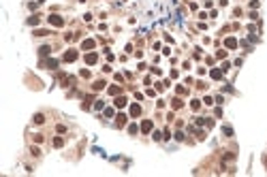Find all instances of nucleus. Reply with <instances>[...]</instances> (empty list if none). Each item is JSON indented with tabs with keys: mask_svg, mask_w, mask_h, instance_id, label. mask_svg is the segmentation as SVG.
Returning <instances> with one entry per match:
<instances>
[{
	"mask_svg": "<svg viewBox=\"0 0 267 177\" xmlns=\"http://www.w3.org/2000/svg\"><path fill=\"white\" fill-rule=\"evenodd\" d=\"M137 130H139V128H137V124H130V126H128V132H130V135H135Z\"/></svg>",
	"mask_w": 267,
	"mask_h": 177,
	"instance_id": "17",
	"label": "nucleus"
},
{
	"mask_svg": "<svg viewBox=\"0 0 267 177\" xmlns=\"http://www.w3.org/2000/svg\"><path fill=\"white\" fill-rule=\"evenodd\" d=\"M39 53H41V56H47V53H49V47H41Z\"/></svg>",
	"mask_w": 267,
	"mask_h": 177,
	"instance_id": "22",
	"label": "nucleus"
},
{
	"mask_svg": "<svg viewBox=\"0 0 267 177\" xmlns=\"http://www.w3.org/2000/svg\"><path fill=\"white\" fill-rule=\"evenodd\" d=\"M43 122H45V117H43L41 113H36L34 115V124H43Z\"/></svg>",
	"mask_w": 267,
	"mask_h": 177,
	"instance_id": "13",
	"label": "nucleus"
},
{
	"mask_svg": "<svg viewBox=\"0 0 267 177\" xmlns=\"http://www.w3.org/2000/svg\"><path fill=\"white\" fill-rule=\"evenodd\" d=\"M190 107H192V111H197L199 107H201V100H192V103H190Z\"/></svg>",
	"mask_w": 267,
	"mask_h": 177,
	"instance_id": "16",
	"label": "nucleus"
},
{
	"mask_svg": "<svg viewBox=\"0 0 267 177\" xmlns=\"http://www.w3.org/2000/svg\"><path fill=\"white\" fill-rule=\"evenodd\" d=\"M265 164H267V158H265Z\"/></svg>",
	"mask_w": 267,
	"mask_h": 177,
	"instance_id": "26",
	"label": "nucleus"
},
{
	"mask_svg": "<svg viewBox=\"0 0 267 177\" xmlns=\"http://www.w3.org/2000/svg\"><path fill=\"white\" fill-rule=\"evenodd\" d=\"M96 60H99V56H96L94 51H90V53H86V62H88V64H96Z\"/></svg>",
	"mask_w": 267,
	"mask_h": 177,
	"instance_id": "6",
	"label": "nucleus"
},
{
	"mask_svg": "<svg viewBox=\"0 0 267 177\" xmlns=\"http://www.w3.org/2000/svg\"><path fill=\"white\" fill-rule=\"evenodd\" d=\"M152 128H154V124H152L150 120L141 122V132H152Z\"/></svg>",
	"mask_w": 267,
	"mask_h": 177,
	"instance_id": "4",
	"label": "nucleus"
},
{
	"mask_svg": "<svg viewBox=\"0 0 267 177\" xmlns=\"http://www.w3.org/2000/svg\"><path fill=\"white\" fill-rule=\"evenodd\" d=\"M203 103H205V105H214V98H212V96H205Z\"/></svg>",
	"mask_w": 267,
	"mask_h": 177,
	"instance_id": "23",
	"label": "nucleus"
},
{
	"mask_svg": "<svg viewBox=\"0 0 267 177\" xmlns=\"http://www.w3.org/2000/svg\"><path fill=\"white\" fill-rule=\"evenodd\" d=\"M103 88H105V81H96L94 83V90H103Z\"/></svg>",
	"mask_w": 267,
	"mask_h": 177,
	"instance_id": "19",
	"label": "nucleus"
},
{
	"mask_svg": "<svg viewBox=\"0 0 267 177\" xmlns=\"http://www.w3.org/2000/svg\"><path fill=\"white\" fill-rule=\"evenodd\" d=\"M49 24L56 26V28H62V26H64V19L60 17V15H49Z\"/></svg>",
	"mask_w": 267,
	"mask_h": 177,
	"instance_id": "1",
	"label": "nucleus"
},
{
	"mask_svg": "<svg viewBox=\"0 0 267 177\" xmlns=\"http://www.w3.org/2000/svg\"><path fill=\"white\" fill-rule=\"evenodd\" d=\"M126 103H128V100L124 98V96H118V98H116V107H118V109H122V107H126Z\"/></svg>",
	"mask_w": 267,
	"mask_h": 177,
	"instance_id": "7",
	"label": "nucleus"
},
{
	"mask_svg": "<svg viewBox=\"0 0 267 177\" xmlns=\"http://www.w3.org/2000/svg\"><path fill=\"white\" fill-rule=\"evenodd\" d=\"M75 60H77V51L68 49L66 53H64V62H75Z\"/></svg>",
	"mask_w": 267,
	"mask_h": 177,
	"instance_id": "3",
	"label": "nucleus"
},
{
	"mask_svg": "<svg viewBox=\"0 0 267 177\" xmlns=\"http://www.w3.org/2000/svg\"><path fill=\"white\" fill-rule=\"evenodd\" d=\"M225 45L229 47V49H235V47L239 45V43H237V39H233V36H229V39L225 41Z\"/></svg>",
	"mask_w": 267,
	"mask_h": 177,
	"instance_id": "5",
	"label": "nucleus"
},
{
	"mask_svg": "<svg viewBox=\"0 0 267 177\" xmlns=\"http://www.w3.org/2000/svg\"><path fill=\"white\" fill-rule=\"evenodd\" d=\"M141 113V107L139 105H133V107H130V115H133V117H137Z\"/></svg>",
	"mask_w": 267,
	"mask_h": 177,
	"instance_id": "9",
	"label": "nucleus"
},
{
	"mask_svg": "<svg viewBox=\"0 0 267 177\" xmlns=\"http://www.w3.org/2000/svg\"><path fill=\"white\" fill-rule=\"evenodd\" d=\"M34 34H36V36H47V34H49V32H47V30H36Z\"/></svg>",
	"mask_w": 267,
	"mask_h": 177,
	"instance_id": "21",
	"label": "nucleus"
},
{
	"mask_svg": "<svg viewBox=\"0 0 267 177\" xmlns=\"http://www.w3.org/2000/svg\"><path fill=\"white\" fill-rule=\"evenodd\" d=\"M222 132H225V135H233V128L231 126H225V128H222Z\"/></svg>",
	"mask_w": 267,
	"mask_h": 177,
	"instance_id": "20",
	"label": "nucleus"
},
{
	"mask_svg": "<svg viewBox=\"0 0 267 177\" xmlns=\"http://www.w3.org/2000/svg\"><path fill=\"white\" fill-rule=\"evenodd\" d=\"M105 115H107V117H111V115H113V109H109V107H107V109H105Z\"/></svg>",
	"mask_w": 267,
	"mask_h": 177,
	"instance_id": "25",
	"label": "nucleus"
},
{
	"mask_svg": "<svg viewBox=\"0 0 267 177\" xmlns=\"http://www.w3.org/2000/svg\"><path fill=\"white\" fill-rule=\"evenodd\" d=\"M222 73H225L222 68H212V71H209V77L216 79V81H220V79H222Z\"/></svg>",
	"mask_w": 267,
	"mask_h": 177,
	"instance_id": "2",
	"label": "nucleus"
},
{
	"mask_svg": "<svg viewBox=\"0 0 267 177\" xmlns=\"http://www.w3.org/2000/svg\"><path fill=\"white\" fill-rule=\"evenodd\" d=\"M45 66H49V68H56V66H58V60H47V62H45Z\"/></svg>",
	"mask_w": 267,
	"mask_h": 177,
	"instance_id": "14",
	"label": "nucleus"
},
{
	"mask_svg": "<svg viewBox=\"0 0 267 177\" xmlns=\"http://www.w3.org/2000/svg\"><path fill=\"white\" fill-rule=\"evenodd\" d=\"M109 94H111V96H118L120 94V85H111V88H109Z\"/></svg>",
	"mask_w": 267,
	"mask_h": 177,
	"instance_id": "11",
	"label": "nucleus"
},
{
	"mask_svg": "<svg viewBox=\"0 0 267 177\" xmlns=\"http://www.w3.org/2000/svg\"><path fill=\"white\" fill-rule=\"evenodd\" d=\"M28 24H30V26H36V24H39V17H36V15H34V17H30Z\"/></svg>",
	"mask_w": 267,
	"mask_h": 177,
	"instance_id": "18",
	"label": "nucleus"
},
{
	"mask_svg": "<svg viewBox=\"0 0 267 177\" xmlns=\"http://www.w3.org/2000/svg\"><path fill=\"white\" fill-rule=\"evenodd\" d=\"M171 107H173V109H179V107H182V100H179V98H173L171 100Z\"/></svg>",
	"mask_w": 267,
	"mask_h": 177,
	"instance_id": "12",
	"label": "nucleus"
},
{
	"mask_svg": "<svg viewBox=\"0 0 267 177\" xmlns=\"http://www.w3.org/2000/svg\"><path fill=\"white\" fill-rule=\"evenodd\" d=\"M177 94H186V88H184V85H177Z\"/></svg>",
	"mask_w": 267,
	"mask_h": 177,
	"instance_id": "24",
	"label": "nucleus"
},
{
	"mask_svg": "<svg viewBox=\"0 0 267 177\" xmlns=\"http://www.w3.org/2000/svg\"><path fill=\"white\" fill-rule=\"evenodd\" d=\"M62 145H64V141H62L60 137H58V139H53V147H62Z\"/></svg>",
	"mask_w": 267,
	"mask_h": 177,
	"instance_id": "15",
	"label": "nucleus"
},
{
	"mask_svg": "<svg viewBox=\"0 0 267 177\" xmlns=\"http://www.w3.org/2000/svg\"><path fill=\"white\" fill-rule=\"evenodd\" d=\"M81 47H84V49H94V41H92V39H86L84 43H81Z\"/></svg>",
	"mask_w": 267,
	"mask_h": 177,
	"instance_id": "8",
	"label": "nucleus"
},
{
	"mask_svg": "<svg viewBox=\"0 0 267 177\" xmlns=\"http://www.w3.org/2000/svg\"><path fill=\"white\" fill-rule=\"evenodd\" d=\"M116 120H118V126H124V124H126V120H128V117H126V115H122V113H120V115L116 117Z\"/></svg>",
	"mask_w": 267,
	"mask_h": 177,
	"instance_id": "10",
	"label": "nucleus"
}]
</instances>
